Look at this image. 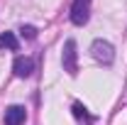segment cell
<instances>
[{
	"mask_svg": "<svg viewBox=\"0 0 127 125\" xmlns=\"http://www.w3.org/2000/svg\"><path fill=\"white\" fill-rule=\"evenodd\" d=\"M91 54H93L95 62L105 64V66L115 62V47H112L110 42H105V39H95L93 44H91Z\"/></svg>",
	"mask_w": 127,
	"mask_h": 125,
	"instance_id": "1",
	"label": "cell"
},
{
	"mask_svg": "<svg viewBox=\"0 0 127 125\" xmlns=\"http://www.w3.org/2000/svg\"><path fill=\"white\" fill-rule=\"evenodd\" d=\"M61 64H64V71H68L71 76L78 74V52H76V42L73 39H66L64 54H61Z\"/></svg>",
	"mask_w": 127,
	"mask_h": 125,
	"instance_id": "2",
	"label": "cell"
},
{
	"mask_svg": "<svg viewBox=\"0 0 127 125\" xmlns=\"http://www.w3.org/2000/svg\"><path fill=\"white\" fill-rule=\"evenodd\" d=\"M91 20V0H73L71 5V22L83 27Z\"/></svg>",
	"mask_w": 127,
	"mask_h": 125,
	"instance_id": "3",
	"label": "cell"
},
{
	"mask_svg": "<svg viewBox=\"0 0 127 125\" xmlns=\"http://www.w3.org/2000/svg\"><path fill=\"white\" fill-rule=\"evenodd\" d=\"M12 71H15L17 78H27L34 71V62H32L30 57H17L15 62H12Z\"/></svg>",
	"mask_w": 127,
	"mask_h": 125,
	"instance_id": "4",
	"label": "cell"
},
{
	"mask_svg": "<svg viewBox=\"0 0 127 125\" xmlns=\"http://www.w3.org/2000/svg\"><path fill=\"white\" fill-rule=\"evenodd\" d=\"M27 118V110L25 106H10L5 110V125H22Z\"/></svg>",
	"mask_w": 127,
	"mask_h": 125,
	"instance_id": "5",
	"label": "cell"
},
{
	"mask_svg": "<svg viewBox=\"0 0 127 125\" xmlns=\"http://www.w3.org/2000/svg\"><path fill=\"white\" fill-rule=\"evenodd\" d=\"M17 47H20V42H17V37L12 32H2L0 34V49H12L15 52Z\"/></svg>",
	"mask_w": 127,
	"mask_h": 125,
	"instance_id": "6",
	"label": "cell"
},
{
	"mask_svg": "<svg viewBox=\"0 0 127 125\" xmlns=\"http://www.w3.org/2000/svg\"><path fill=\"white\" fill-rule=\"evenodd\" d=\"M73 115L78 118V120H86V123H93V118L86 113V108L81 106V103H73Z\"/></svg>",
	"mask_w": 127,
	"mask_h": 125,
	"instance_id": "7",
	"label": "cell"
},
{
	"mask_svg": "<svg viewBox=\"0 0 127 125\" xmlns=\"http://www.w3.org/2000/svg\"><path fill=\"white\" fill-rule=\"evenodd\" d=\"M22 37H25V39H34V37H37V27H32V25H22Z\"/></svg>",
	"mask_w": 127,
	"mask_h": 125,
	"instance_id": "8",
	"label": "cell"
}]
</instances>
